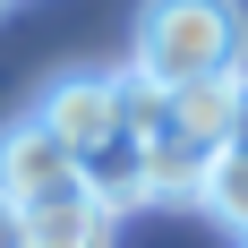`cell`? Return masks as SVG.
<instances>
[{"mask_svg": "<svg viewBox=\"0 0 248 248\" xmlns=\"http://www.w3.org/2000/svg\"><path fill=\"white\" fill-rule=\"evenodd\" d=\"M205 171H214V154L180 146V137H146V197H163V205H197Z\"/></svg>", "mask_w": 248, "mask_h": 248, "instance_id": "5b68a950", "label": "cell"}, {"mask_svg": "<svg viewBox=\"0 0 248 248\" xmlns=\"http://www.w3.org/2000/svg\"><path fill=\"white\" fill-rule=\"evenodd\" d=\"M197 205H205L223 231H240V240H248V154H214V171H205Z\"/></svg>", "mask_w": 248, "mask_h": 248, "instance_id": "8992f818", "label": "cell"}, {"mask_svg": "<svg viewBox=\"0 0 248 248\" xmlns=\"http://www.w3.org/2000/svg\"><path fill=\"white\" fill-rule=\"evenodd\" d=\"M69 188H86V163H77V154L60 146L34 111L0 128V197L17 205V214H34V205H51V197H69Z\"/></svg>", "mask_w": 248, "mask_h": 248, "instance_id": "3957f363", "label": "cell"}, {"mask_svg": "<svg viewBox=\"0 0 248 248\" xmlns=\"http://www.w3.org/2000/svg\"><path fill=\"white\" fill-rule=\"evenodd\" d=\"M231 111H240V77L180 86L171 111H163V137H180V146H197V154H223V146H231Z\"/></svg>", "mask_w": 248, "mask_h": 248, "instance_id": "277c9868", "label": "cell"}, {"mask_svg": "<svg viewBox=\"0 0 248 248\" xmlns=\"http://www.w3.org/2000/svg\"><path fill=\"white\" fill-rule=\"evenodd\" d=\"M0 248H26V214H17L9 197H0Z\"/></svg>", "mask_w": 248, "mask_h": 248, "instance_id": "ba28073f", "label": "cell"}, {"mask_svg": "<svg viewBox=\"0 0 248 248\" xmlns=\"http://www.w3.org/2000/svg\"><path fill=\"white\" fill-rule=\"evenodd\" d=\"M34 120H43L77 163H94L103 146H120V137H128V94H120V77H111V69H69V77H51V86H43Z\"/></svg>", "mask_w": 248, "mask_h": 248, "instance_id": "7a4b0ae2", "label": "cell"}, {"mask_svg": "<svg viewBox=\"0 0 248 248\" xmlns=\"http://www.w3.org/2000/svg\"><path fill=\"white\" fill-rule=\"evenodd\" d=\"M128 69L180 94V86H214V77L248 69V17L240 0H146L137 17V60Z\"/></svg>", "mask_w": 248, "mask_h": 248, "instance_id": "6da1fadb", "label": "cell"}, {"mask_svg": "<svg viewBox=\"0 0 248 248\" xmlns=\"http://www.w3.org/2000/svg\"><path fill=\"white\" fill-rule=\"evenodd\" d=\"M0 9H9V0H0Z\"/></svg>", "mask_w": 248, "mask_h": 248, "instance_id": "9c48e42d", "label": "cell"}, {"mask_svg": "<svg viewBox=\"0 0 248 248\" xmlns=\"http://www.w3.org/2000/svg\"><path fill=\"white\" fill-rule=\"evenodd\" d=\"M223 154H248V69H240V111H231V146Z\"/></svg>", "mask_w": 248, "mask_h": 248, "instance_id": "52a82bcc", "label": "cell"}]
</instances>
